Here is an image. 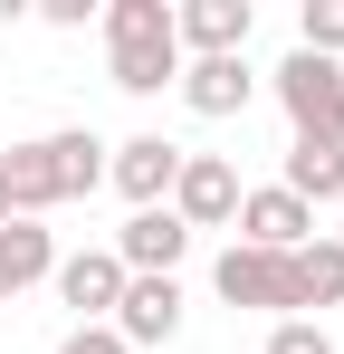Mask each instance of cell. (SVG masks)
Returning <instances> with one entry per match:
<instances>
[{"mask_svg":"<svg viewBox=\"0 0 344 354\" xmlns=\"http://www.w3.org/2000/svg\"><path fill=\"white\" fill-rule=\"evenodd\" d=\"M278 106H287V124H296V134H316V144H344V67L296 48V58L278 67Z\"/></svg>","mask_w":344,"mask_h":354,"instance_id":"1","label":"cell"},{"mask_svg":"<svg viewBox=\"0 0 344 354\" xmlns=\"http://www.w3.org/2000/svg\"><path fill=\"white\" fill-rule=\"evenodd\" d=\"M163 211L182 221V230H220V221H239V173H229L220 153H182Z\"/></svg>","mask_w":344,"mask_h":354,"instance_id":"2","label":"cell"},{"mask_svg":"<svg viewBox=\"0 0 344 354\" xmlns=\"http://www.w3.org/2000/svg\"><path fill=\"white\" fill-rule=\"evenodd\" d=\"M182 335V278H124L115 297V345H172Z\"/></svg>","mask_w":344,"mask_h":354,"instance_id":"3","label":"cell"},{"mask_svg":"<svg viewBox=\"0 0 344 354\" xmlns=\"http://www.w3.org/2000/svg\"><path fill=\"white\" fill-rule=\"evenodd\" d=\"M211 288L229 297V306H296V288H287V259L278 249H249V239H229L220 249V268H211Z\"/></svg>","mask_w":344,"mask_h":354,"instance_id":"4","label":"cell"},{"mask_svg":"<svg viewBox=\"0 0 344 354\" xmlns=\"http://www.w3.org/2000/svg\"><path fill=\"white\" fill-rule=\"evenodd\" d=\"M182 259H191V230H182L172 211H134V221L115 230V268H124V278H172Z\"/></svg>","mask_w":344,"mask_h":354,"instance_id":"5","label":"cell"},{"mask_svg":"<svg viewBox=\"0 0 344 354\" xmlns=\"http://www.w3.org/2000/svg\"><path fill=\"white\" fill-rule=\"evenodd\" d=\"M115 192L134 201V211H163L172 201V173H182V144H163V134H134V144H115Z\"/></svg>","mask_w":344,"mask_h":354,"instance_id":"6","label":"cell"},{"mask_svg":"<svg viewBox=\"0 0 344 354\" xmlns=\"http://www.w3.org/2000/svg\"><path fill=\"white\" fill-rule=\"evenodd\" d=\"M239 239L287 259V249H306V239H316V211H306L296 192H278V182H268V192H239Z\"/></svg>","mask_w":344,"mask_h":354,"instance_id":"7","label":"cell"},{"mask_svg":"<svg viewBox=\"0 0 344 354\" xmlns=\"http://www.w3.org/2000/svg\"><path fill=\"white\" fill-rule=\"evenodd\" d=\"M172 48L239 58V48H249V0H182V10H172Z\"/></svg>","mask_w":344,"mask_h":354,"instance_id":"8","label":"cell"},{"mask_svg":"<svg viewBox=\"0 0 344 354\" xmlns=\"http://www.w3.org/2000/svg\"><path fill=\"white\" fill-rule=\"evenodd\" d=\"M57 278V297L96 326V316H115V297H124V268H115V249H77V259H57L48 268Z\"/></svg>","mask_w":344,"mask_h":354,"instance_id":"9","label":"cell"},{"mask_svg":"<svg viewBox=\"0 0 344 354\" xmlns=\"http://www.w3.org/2000/svg\"><path fill=\"white\" fill-rule=\"evenodd\" d=\"M249 96H258L249 58H191L182 67V106H191V115H239Z\"/></svg>","mask_w":344,"mask_h":354,"instance_id":"10","label":"cell"},{"mask_svg":"<svg viewBox=\"0 0 344 354\" xmlns=\"http://www.w3.org/2000/svg\"><path fill=\"white\" fill-rule=\"evenodd\" d=\"M0 201H10V221H39L57 201V173H48V134L39 144H10L0 153Z\"/></svg>","mask_w":344,"mask_h":354,"instance_id":"11","label":"cell"},{"mask_svg":"<svg viewBox=\"0 0 344 354\" xmlns=\"http://www.w3.org/2000/svg\"><path fill=\"white\" fill-rule=\"evenodd\" d=\"M48 268H57V239L39 230V221H0V306L19 288H39Z\"/></svg>","mask_w":344,"mask_h":354,"instance_id":"12","label":"cell"},{"mask_svg":"<svg viewBox=\"0 0 344 354\" xmlns=\"http://www.w3.org/2000/svg\"><path fill=\"white\" fill-rule=\"evenodd\" d=\"M278 192H296L306 211H316V201H344V144L296 134V144H287V182H278Z\"/></svg>","mask_w":344,"mask_h":354,"instance_id":"13","label":"cell"},{"mask_svg":"<svg viewBox=\"0 0 344 354\" xmlns=\"http://www.w3.org/2000/svg\"><path fill=\"white\" fill-rule=\"evenodd\" d=\"M287 288H296V306H344V249L325 230L306 249H287Z\"/></svg>","mask_w":344,"mask_h":354,"instance_id":"14","label":"cell"},{"mask_svg":"<svg viewBox=\"0 0 344 354\" xmlns=\"http://www.w3.org/2000/svg\"><path fill=\"white\" fill-rule=\"evenodd\" d=\"M48 173H57V201L96 192V182H106V144H96L86 124H67V134H48Z\"/></svg>","mask_w":344,"mask_h":354,"instance_id":"15","label":"cell"},{"mask_svg":"<svg viewBox=\"0 0 344 354\" xmlns=\"http://www.w3.org/2000/svg\"><path fill=\"white\" fill-rule=\"evenodd\" d=\"M115 86H124V96H163V86H182V48H172V39L115 48Z\"/></svg>","mask_w":344,"mask_h":354,"instance_id":"16","label":"cell"},{"mask_svg":"<svg viewBox=\"0 0 344 354\" xmlns=\"http://www.w3.org/2000/svg\"><path fill=\"white\" fill-rule=\"evenodd\" d=\"M144 39H172V10L163 0H115L106 10V48H144Z\"/></svg>","mask_w":344,"mask_h":354,"instance_id":"17","label":"cell"},{"mask_svg":"<svg viewBox=\"0 0 344 354\" xmlns=\"http://www.w3.org/2000/svg\"><path fill=\"white\" fill-rule=\"evenodd\" d=\"M296 48H306V58H335V48H344V0H306Z\"/></svg>","mask_w":344,"mask_h":354,"instance_id":"18","label":"cell"},{"mask_svg":"<svg viewBox=\"0 0 344 354\" xmlns=\"http://www.w3.org/2000/svg\"><path fill=\"white\" fill-rule=\"evenodd\" d=\"M268 354H335V335H325V326H306V316H287L278 335H268Z\"/></svg>","mask_w":344,"mask_h":354,"instance_id":"19","label":"cell"},{"mask_svg":"<svg viewBox=\"0 0 344 354\" xmlns=\"http://www.w3.org/2000/svg\"><path fill=\"white\" fill-rule=\"evenodd\" d=\"M57 354H124V345H115V326H77V335H67Z\"/></svg>","mask_w":344,"mask_h":354,"instance_id":"20","label":"cell"},{"mask_svg":"<svg viewBox=\"0 0 344 354\" xmlns=\"http://www.w3.org/2000/svg\"><path fill=\"white\" fill-rule=\"evenodd\" d=\"M0 221H10V201H0Z\"/></svg>","mask_w":344,"mask_h":354,"instance_id":"21","label":"cell"},{"mask_svg":"<svg viewBox=\"0 0 344 354\" xmlns=\"http://www.w3.org/2000/svg\"><path fill=\"white\" fill-rule=\"evenodd\" d=\"M335 249H344V230H335Z\"/></svg>","mask_w":344,"mask_h":354,"instance_id":"22","label":"cell"}]
</instances>
